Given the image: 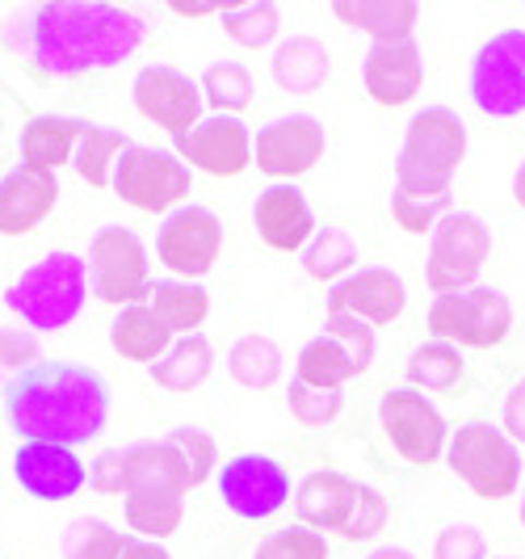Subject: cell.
Here are the masks:
<instances>
[{"label":"cell","mask_w":525,"mask_h":559,"mask_svg":"<svg viewBox=\"0 0 525 559\" xmlns=\"http://www.w3.org/2000/svg\"><path fill=\"white\" fill-rule=\"evenodd\" d=\"M143 34L147 26L135 9L106 4V0L34 4L29 13H13L4 26L9 47L22 51L34 63V72L47 81H68V76L114 68L135 56Z\"/></svg>","instance_id":"1"},{"label":"cell","mask_w":525,"mask_h":559,"mask_svg":"<svg viewBox=\"0 0 525 559\" xmlns=\"http://www.w3.org/2000/svg\"><path fill=\"white\" fill-rule=\"evenodd\" d=\"M4 420L22 442L84 447L110 420V388L93 366L38 362L4 383Z\"/></svg>","instance_id":"2"},{"label":"cell","mask_w":525,"mask_h":559,"mask_svg":"<svg viewBox=\"0 0 525 559\" xmlns=\"http://www.w3.org/2000/svg\"><path fill=\"white\" fill-rule=\"evenodd\" d=\"M467 156V122L450 106H429L413 114L404 147L395 156V190L399 194L442 198Z\"/></svg>","instance_id":"3"},{"label":"cell","mask_w":525,"mask_h":559,"mask_svg":"<svg viewBox=\"0 0 525 559\" xmlns=\"http://www.w3.org/2000/svg\"><path fill=\"white\" fill-rule=\"evenodd\" d=\"M295 518L307 531H336L349 543H370L387 526L391 504L379 488L345 472H311L295 492Z\"/></svg>","instance_id":"4"},{"label":"cell","mask_w":525,"mask_h":559,"mask_svg":"<svg viewBox=\"0 0 525 559\" xmlns=\"http://www.w3.org/2000/svg\"><path fill=\"white\" fill-rule=\"evenodd\" d=\"M88 299V265L68 249L47 252L22 270V278L4 290V308L22 316L29 333H59L81 316Z\"/></svg>","instance_id":"5"},{"label":"cell","mask_w":525,"mask_h":559,"mask_svg":"<svg viewBox=\"0 0 525 559\" xmlns=\"http://www.w3.org/2000/svg\"><path fill=\"white\" fill-rule=\"evenodd\" d=\"M186 479L172 467L168 450L156 442H135L131 447V476H127V492H122V513L135 538L160 543L181 526L186 518Z\"/></svg>","instance_id":"6"},{"label":"cell","mask_w":525,"mask_h":559,"mask_svg":"<svg viewBox=\"0 0 525 559\" xmlns=\"http://www.w3.org/2000/svg\"><path fill=\"white\" fill-rule=\"evenodd\" d=\"M450 472L467 484L479 501H504L522 484V450L492 420H467L450 433L445 447Z\"/></svg>","instance_id":"7"},{"label":"cell","mask_w":525,"mask_h":559,"mask_svg":"<svg viewBox=\"0 0 525 559\" xmlns=\"http://www.w3.org/2000/svg\"><path fill=\"white\" fill-rule=\"evenodd\" d=\"M110 186L127 206H135L143 215H160V211L186 206V198L194 190V173L177 152L131 143L114 165Z\"/></svg>","instance_id":"8"},{"label":"cell","mask_w":525,"mask_h":559,"mask_svg":"<svg viewBox=\"0 0 525 559\" xmlns=\"http://www.w3.org/2000/svg\"><path fill=\"white\" fill-rule=\"evenodd\" d=\"M370 362H374V329L354 316H324V333L311 336L299 349L295 379L341 392L349 379L366 374Z\"/></svg>","instance_id":"9"},{"label":"cell","mask_w":525,"mask_h":559,"mask_svg":"<svg viewBox=\"0 0 525 559\" xmlns=\"http://www.w3.org/2000/svg\"><path fill=\"white\" fill-rule=\"evenodd\" d=\"M492 252V231L470 211H450L429 236V261H425V282L433 295H458L470 290L484 261Z\"/></svg>","instance_id":"10"},{"label":"cell","mask_w":525,"mask_h":559,"mask_svg":"<svg viewBox=\"0 0 525 559\" xmlns=\"http://www.w3.org/2000/svg\"><path fill=\"white\" fill-rule=\"evenodd\" d=\"M470 102L488 118L525 114V29L509 26L492 34L470 59Z\"/></svg>","instance_id":"11"},{"label":"cell","mask_w":525,"mask_h":559,"mask_svg":"<svg viewBox=\"0 0 525 559\" xmlns=\"http://www.w3.org/2000/svg\"><path fill=\"white\" fill-rule=\"evenodd\" d=\"M88 282H93V295L102 304H114V308H131V304H147V290H152V278H147V249L131 227L110 224L102 227L93 240H88Z\"/></svg>","instance_id":"12"},{"label":"cell","mask_w":525,"mask_h":559,"mask_svg":"<svg viewBox=\"0 0 525 559\" xmlns=\"http://www.w3.org/2000/svg\"><path fill=\"white\" fill-rule=\"evenodd\" d=\"M429 329L445 345L492 349L513 329V304L497 286H470L458 295H438L429 304Z\"/></svg>","instance_id":"13"},{"label":"cell","mask_w":525,"mask_h":559,"mask_svg":"<svg viewBox=\"0 0 525 559\" xmlns=\"http://www.w3.org/2000/svg\"><path fill=\"white\" fill-rule=\"evenodd\" d=\"M223 252V224L211 206L186 202L168 211L160 231H156V257L181 282H202Z\"/></svg>","instance_id":"14"},{"label":"cell","mask_w":525,"mask_h":559,"mask_svg":"<svg viewBox=\"0 0 525 559\" xmlns=\"http://www.w3.org/2000/svg\"><path fill=\"white\" fill-rule=\"evenodd\" d=\"M379 425L391 438V447L399 450V459H408L416 467L438 463L450 447V429L442 413L429 404V395L416 388H391L379 400Z\"/></svg>","instance_id":"15"},{"label":"cell","mask_w":525,"mask_h":559,"mask_svg":"<svg viewBox=\"0 0 525 559\" xmlns=\"http://www.w3.org/2000/svg\"><path fill=\"white\" fill-rule=\"evenodd\" d=\"M329 135H324V122L311 118V114H286L274 118L256 131L252 140V160L265 177L274 181H295L315 168V160L324 156Z\"/></svg>","instance_id":"16"},{"label":"cell","mask_w":525,"mask_h":559,"mask_svg":"<svg viewBox=\"0 0 525 559\" xmlns=\"http://www.w3.org/2000/svg\"><path fill=\"white\" fill-rule=\"evenodd\" d=\"M131 97H135V110L156 122L160 131H168L172 140L190 135L198 122H202V88L198 81H190L186 72L168 68V63H152L143 68L131 84Z\"/></svg>","instance_id":"17"},{"label":"cell","mask_w":525,"mask_h":559,"mask_svg":"<svg viewBox=\"0 0 525 559\" xmlns=\"http://www.w3.org/2000/svg\"><path fill=\"white\" fill-rule=\"evenodd\" d=\"M219 497L236 518L261 522L290 501V476L270 454H236L231 463H223Z\"/></svg>","instance_id":"18"},{"label":"cell","mask_w":525,"mask_h":559,"mask_svg":"<svg viewBox=\"0 0 525 559\" xmlns=\"http://www.w3.org/2000/svg\"><path fill=\"white\" fill-rule=\"evenodd\" d=\"M177 156L190 168H202L211 177H240L252 165V135L249 127L231 114H211L202 118L190 135L172 140Z\"/></svg>","instance_id":"19"},{"label":"cell","mask_w":525,"mask_h":559,"mask_svg":"<svg viewBox=\"0 0 525 559\" xmlns=\"http://www.w3.org/2000/svg\"><path fill=\"white\" fill-rule=\"evenodd\" d=\"M324 304H329V316H354L361 324L379 329V324L399 320V311L408 304V290H404V278L395 270L366 265V270H354L349 278L336 282Z\"/></svg>","instance_id":"20"},{"label":"cell","mask_w":525,"mask_h":559,"mask_svg":"<svg viewBox=\"0 0 525 559\" xmlns=\"http://www.w3.org/2000/svg\"><path fill=\"white\" fill-rule=\"evenodd\" d=\"M13 476L34 501H72L88 484V467L72 447L56 442H22L13 454Z\"/></svg>","instance_id":"21"},{"label":"cell","mask_w":525,"mask_h":559,"mask_svg":"<svg viewBox=\"0 0 525 559\" xmlns=\"http://www.w3.org/2000/svg\"><path fill=\"white\" fill-rule=\"evenodd\" d=\"M252 227L261 245L274 252H303L315 236V215L295 181H274L252 202Z\"/></svg>","instance_id":"22"},{"label":"cell","mask_w":525,"mask_h":559,"mask_svg":"<svg viewBox=\"0 0 525 559\" xmlns=\"http://www.w3.org/2000/svg\"><path fill=\"white\" fill-rule=\"evenodd\" d=\"M361 84H366L374 106H391V110L408 106L425 84V56H420L416 38L374 43L366 63H361Z\"/></svg>","instance_id":"23"},{"label":"cell","mask_w":525,"mask_h":559,"mask_svg":"<svg viewBox=\"0 0 525 559\" xmlns=\"http://www.w3.org/2000/svg\"><path fill=\"white\" fill-rule=\"evenodd\" d=\"M59 202V181L47 168L17 165L0 177V236H26Z\"/></svg>","instance_id":"24"},{"label":"cell","mask_w":525,"mask_h":559,"mask_svg":"<svg viewBox=\"0 0 525 559\" xmlns=\"http://www.w3.org/2000/svg\"><path fill=\"white\" fill-rule=\"evenodd\" d=\"M84 127L81 118H63V114H38L22 127V165L47 168L56 173L59 165H72V152L81 143Z\"/></svg>","instance_id":"25"},{"label":"cell","mask_w":525,"mask_h":559,"mask_svg":"<svg viewBox=\"0 0 525 559\" xmlns=\"http://www.w3.org/2000/svg\"><path fill=\"white\" fill-rule=\"evenodd\" d=\"M332 13L354 29H366L374 43H399L413 38L420 22V4L413 0H336Z\"/></svg>","instance_id":"26"},{"label":"cell","mask_w":525,"mask_h":559,"mask_svg":"<svg viewBox=\"0 0 525 559\" xmlns=\"http://www.w3.org/2000/svg\"><path fill=\"white\" fill-rule=\"evenodd\" d=\"M147 308L156 311V320L165 324L172 341L177 336H194L206 316H211V295L202 282H181V278H165V282H152L147 290Z\"/></svg>","instance_id":"27"},{"label":"cell","mask_w":525,"mask_h":559,"mask_svg":"<svg viewBox=\"0 0 525 559\" xmlns=\"http://www.w3.org/2000/svg\"><path fill=\"white\" fill-rule=\"evenodd\" d=\"M110 345L114 354H122L127 362H160L172 345V333L156 320V311L147 304H131V308H118L110 324Z\"/></svg>","instance_id":"28"},{"label":"cell","mask_w":525,"mask_h":559,"mask_svg":"<svg viewBox=\"0 0 525 559\" xmlns=\"http://www.w3.org/2000/svg\"><path fill=\"white\" fill-rule=\"evenodd\" d=\"M152 370V379L165 388V392H194L202 388L206 379H211V370H215V349H211V341L202 333L194 336H177L172 345H168V354L160 362L147 366Z\"/></svg>","instance_id":"29"},{"label":"cell","mask_w":525,"mask_h":559,"mask_svg":"<svg viewBox=\"0 0 525 559\" xmlns=\"http://www.w3.org/2000/svg\"><path fill=\"white\" fill-rule=\"evenodd\" d=\"M332 59L329 47L320 38H286L274 51V81L282 93H315L320 84L329 81Z\"/></svg>","instance_id":"30"},{"label":"cell","mask_w":525,"mask_h":559,"mask_svg":"<svg viewBox=\"0 0 525 559\" xmlns=\"http://www.w3.org/2000/svg\"><path fill=\"white\" fill-rule=\"evenodd\" d=\"M282 362L286 358H282L274 336L244 333L231 345V354H227V374L240 388H249V392H265V388H274L277 379H282Z\"/></svg>","instance_id":"31"},{"label":"cell","mask_w":525,"mask_h":559,"mask_svg":"<svg viewBox=\"0 0 525 559\" xmlns=\"http://www.w3.org/2000/svg\"><path fill=\"white\" fill-rule=\"evenodd\" d=\"M358 265V240L345 231V227H315V236L307 240L303 249V274L315 282H336L349 278Z\"/></svg>","instance_id":"32"},{"label":"cell","mask_w":525,"mask_h":559,"mask_svg":"<svg viewBox=\"0 0 525 559\" xmlns=\"http://www.w3.org/2000/svg\"><path fill=\"white\" fill-rule=\"evenodd\" d=\"M131 147V140L122 135V131H110V127H84L81 143H76V152H72V168H76V177H81L84 186H93V190H106L114 181V165H118V156Z\"/></svg>","instance_id":"33"},{"label":"cell","mask_w":525,"mask_h":559,"mask_svg":"<svg viewBox=\"0 0 525 559\" xmlns=\"http://www.w3.org/2000/svg\"><path fill=\"white\" fill-rule=\"evenodd\" d=\"M160 447L168 450V459H172V467L181 472L186 488L206 484L211 472H215V463H219V454H215V438H211L206 429H194V425L168 429L165 438H160Z\"/></svg>","instance_id":"34"},{"label":"cell","mask_w":525,"mask_h":559,"mask_svg":"<svg viewBox=\"0 0 525 559\" xmlns=\"http://www.w3.org/2000/svg\"><path fill=\"white\" fill-rule=\"evenodd\" d=\"M198 88H202V102L211 106L215 114H236L249 110L252 106V72L244 68V63H236V59H219V63H211L206 72H202V81H198Z\"/></svg>","instance_id":"35"},{"label":"cell","mask_w":525,"mask_h":559,"mask_svg":"<svg viewBox=\"0 0 525 559\" xmlns=\"http://www.w3.org/2000/svg\"><path fill=\"white\" fill-rule=\"evenodd\" d=\"M463 370H467V362H463L458 345L429 341V345L413 349V358H408V388H416V392H450L463 379Z\"/></svg>","instance_id":"36"},{"label":"cell","mask_w":525,"mask_h":559,"mask_svg":"<svg viewBox=\"0 0 525 559\" xmlns=\"http://www.w3.org/2000/svg\"><path fill=\"white\" fill-rule=\"evenodd\" d=\"M223 29H227L231 43H240V47H249V51H261V47H270L277 38L282 13H277V4H270V0L227 4V9H223Z\"/></svg>","instance_id":"37"},{"label":"cell","mask_w":525,"mask_h":559,"mask_svg":"<svg viewBox=\"0 0 525 559\" xmlns=\"http://www.w3.org/2000/svg\"><path fill=\"white\" fill-rule=\"evenodd\" d=\"M127 534L114 531L102 518H72L59 534V551L63 559H118Z\"/></svg>","instance_id":"38"},{"label":"cell","mask_w":525,"mask_h":559,"mask_svg":"<svg viewBox=\"0 0 525 559\" xmlns=\"http://www.w3.org/2000/svg\"><path fill=\"white\" fill-rule=\"evenodd\" d=\"M286 408L290 417L307 425V429H320V425H332L345 408V395L329 392V388H311V383H299L290 379V392H286Z\"/></svg>","instance_id":"39"},{"label":"cell","mask_w":525,"mask_h":559,"mask_svg":"<svg viewBox=\"0 0 525 559\" xmlns=\"http://www.w3.org/2000/svg\"><path fill=\"white\" fill-rule=\"evenodd\" d=\"M454 211V198L442 194V198H420V194H391V215H395V224L404 227V231H413V236H433V227L442 224L445 215Z\"/></svg>","instance_id":"40"},{"label":"cell","mask_w":525,"mask_h":559,"mask_svg":"<svg viewBox=\"0 0 525 559\" xmlns=\"http://www.w3.org/2000/svg\"><path fill=\"white\" fill-rule=\"evenodd\" d=\"M252 559H329V543L324 534L307 531V526H295V531H277L270 534Z\"/></svg>","instance_id":"41"},{"label":"cell","mask_w":525,"mask_h":559,"mask_svg":"<svg viewBox=\"0 0 525 559\" xmlns=\"http://www.w3.org/2000/svg\"><path fill=\"white\" fill-rule=\"evenodd\" d=\"M127 476H131V447L102 450V454L88 463V484H93L102 497H122V492H127Z\"/></svg>","instance_id":"42"},{"label":"cell","mask_w":525,"mask_h":559,"mask_svg":"<svg viewBox=\"0 0 525 559\" xmlns=\"http://www.w3.org/2000/svg\"><path fill=\"white\" fill-rule=\"evenodd\" d=\"M38 362V336L29 329H0V383L17 379Z\"/></svg>","instance_id":"43"},{"label":"cell","mask_w":525,"mask_h":559,"mask_svg":"<svg viewBox=\"0 0 525 559\" xmlns=\"http://www.w3.org/2000/svg\"><path fill=\"white\" fill-rule=\"evenodd\" d=\"M433 559H488V543H484L479 526L458 522L433 538Z\"/></svg>","instance_id":"44"},{"label":"cell","mask_w":525,"mask_h":559,"mask_svg":"<svg viewBox=\"0 0 525 559\" xmlns=\"http://www.w3.org/2000/svg\"><path fill=\"white\" fill-rule=\"evenodd\" d=\"M500 429L513 438V442H525V379H517L509 395H504V417H500Z\"/></svg>","instance_id":"45"},{"label":"cell","mask_w":525,"mask_h":559,"mask_svg":"<svg viewBox=\"0 0 525 559\" xmlns=\"http://www.w3.org/2000/svg\"><path fill=\"white\" fill-rule=\"evenodd\" d=\"M118 559H172V556H168L160 543H147V538L127 534V538H122V551H118Z\"/></svg>","instance_id":"46"},{"label":"cell","mask_w":525,"mask_h":559,"mask_svg":"<svg viewBox=\"0 0 525 559\" xmlns=\"http://www.w3.org/2000/svg\"><path fill=\"white\" fill-rule=\"evenodd\" d=\"M172 13L181 17H206V13H223L219 4H172Z\"/></svg>","instance_id":"47"},{"label":"cell","mask_w":525,"mask_h":559,"mask_svg":"<svg viewBox=\"0 0 525 559\" xmlns=\"http://www.w3.org/2000/svg\"><path fill=\"white\" fill-rule=\"evenodd\" d=\"M370 559H416V556L408 551V547H379Z\"/></svg>","instance_id":"48"},{"label":"cell","mask_w":525,"mask_h":559,"mask_svg":"<svg viewBox=\"0 0 525 559\" xmlns=\"http://www.w3.org/2000/svg\"><path fill=\"white\" fill-rule=\"evenodd\" d=\"M513 198H517V206L525 211V165L513 173Z\"/></svg>","instance_id":"49"},{"label":"cell","mask_w":525,"mask_h":559,"mask_svg":"<svg viewBox=\"0 0 525 559\" xmlns=\"http://www.w3.org/2000/svg\"><path fill=\"white\" fill-rule=\"evenodd\" d=\"M522 526H525V492H522Z\"/></svg>","instance_id":"50"}]
</instances>
